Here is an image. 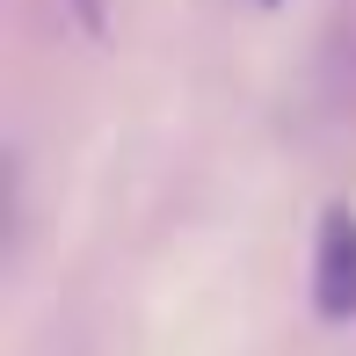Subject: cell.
<instances>
[{
    "instance_id": "7a4b0ae2",
    "label": "cell",
    "mask_w": 356,
    "mask_h": 356,
    "mask_svg": "<svg viewBox=\"0 0 356 356\" xmlns=\"http://www.w3.org/2000/svg\"><path fill=\"white\" fill-rule=\"evenodd\" d=\"M58 8L73 15L80 37H102V29H109V0H58Z\"/></svg>"
},
{
    "instance_id": "6da1fadb",
    "label": "cell",
    "mask_w": 356,
    "mask_h": 356,
    "mask_svg": "<svg viewBox=\"0 0 356 356\" xmlns=\"http://www.w3.org/2000/svg\"><path fill=\"white\" fill-rule=\"evenodd\" d=\"M313 305L320 320H356V211L327 204L313 233Z\"/></svg>"
}]
</instances>
